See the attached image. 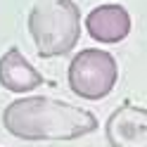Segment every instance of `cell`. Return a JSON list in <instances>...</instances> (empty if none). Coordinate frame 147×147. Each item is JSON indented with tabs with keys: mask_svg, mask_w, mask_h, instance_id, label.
<instances>
[{
	"mask_svg": "<svg viewBox=\"0 0 147 147\" xmlns=\"http://www.w3.org/2000/svg\"><path fill=\"white\" fill-rule=\"evenodd\" d=\"M3 126L19 140H76L97 131V119L76 105L31 95L5 107Z\"/></svg>",
	"mask_w": 147,
	"mask_h": 147,
	"instance_id": "obj_1",
	"label": "cell"
},
{
	"mask_svg": "<svg viewBox=\"0 0 147 147\" xmlns=\"http://www.w3.org/2000/svg\"><path fill=\"white\" fill-rule=\"evenodd\" d=\"M29 33L43 59L69 55L81 38V12L74 0H36Z\"/></svg>",
	"mask_w": 147,
	"mask_h": 147,
	"instance_id": "obj_2",
	"label": "cell"
},
{
	"mask_svg": "<svg viewBox=\"0 0 147 147\" xmlns=\"http://www.w3.org/2000/svg\"><path fill=\"white\" fill-rule=\"evenodd\" d=\"M119 67L114 55L97 48H86L74 55L69 64V88L83 100H102L114 90Z\"/></svg>",
	"mask_w": 147,
	"mask_h": 147,
	"instance_id": "obj_3",
	"label": "cell"
},
{
	"mask_svg": "<svg viewBox=\"0 0 147 147\" xmlns=\"http://www.w3.org/2000/svg\"><path fill=\"white\" fill-rule=\"evenodd\" d=\"M107 142L112 147H147V112L145 107L123 105L105 123Z\"/></svg>",
	"mask_w": 147,
	"mask_h": 147,
	"instance_id": "obj_4",
	"label": "cell"
},
{
	"mask_svg": "<svg viewBox=\"0 0 147 147\" xmlns=\"http://www.w3.org/2000/svg\"><path fill=\"white\" fill-rule=\"evenodd\" d=\"M86 29L100 43H121L131 33V14L121 5H100L86 17Z\"/></svg>",
	"mask_w": 147,
	"mask_h": 147,
	"instance_id": "obj_5",
	"label": "cell"
},
{
	"mask_svg": "<svg viewBox=\"0 0 147 147\" xmlns=\"http://www.w3.org/2000/svg\"><path fill=\"white\" fill-rule=\"evenodd\" d=\"M43 83V76L36 71L24 55L10 48L3 57H0V86L10 93H31Z\"/></svg>",
	"mask_w": 147,
	"mask_h": 147,
	"instance_id": "obj_6",
	"label": "cell"
}]
</instances>
